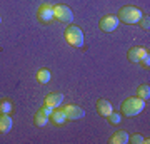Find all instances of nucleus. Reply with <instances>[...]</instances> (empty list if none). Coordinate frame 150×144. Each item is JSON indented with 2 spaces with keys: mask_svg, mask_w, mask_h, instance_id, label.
Returning <instances> with one entry per match:
<instances>
[{
  "mask_svg": "<svg viewBox=\"0 0 150 144\" xmlns=\"http://www.w3.org/2000/svg\"><path fill=\"white\" fill-rule=\"evenodd\" d=\"M144 109H145V101L140 99V97H137V96L125 99V101L122 102V107H120L122 114L127 116V117H135V116H139Z\"/></svg>",
  "mask_w": 150,
  "mask_h": 144,
  "instance_id": "f257e3e1",
  "label": "nucleus"
},
{
  "mask_svg": "<svg viewBox=\"0 0 150 144\" xmlns=\"http://www.w3.org/2000/svg\"><path fill=\"white\" fill-rule=\"evenodd\" d=\"M142 10L139 7H134V5H125L122 7L117 14V19L118 22H123V24H129V25H134V24H139V20L142 19Z\"/></svg>",
  "mask_w": 150,
  "mask_h": 144,
  "instance_id": "f03ea898",
  "label": "nucleus"
},
{
  "mask_svg": "<svg viewBox=\"0 0 150 144\" xmlns=\"http://www.w3.org/2000/svg\"><path fill=\"white\" fill-rule=\"evenodd\" d=\"M64 37H65V40H67L72 47H77V49L83 47V32H82L80 27L69 25L67 29H65Z\"/></svg>",
  "mask_w": 150,
  "mask_h": 144,
  "instance_id": "7ed1b4c3",
  "label": "nucleus"
},
{
  "mask_svg": "<svg viewBox=\"0 0 150 144\" xmlns=\"http://www.w3.org/2000/svg\"><path fill=\"white\" fill-rule=\"evenodd\" d=\"M54 19L55 20H59L60 24H72L74 20V12L72 9L64 4H59V5L54 7Z\"/></svg>",
  "mask_w": 150,
  "mask_h": 144,
  "instance_id": "20e7f679",
  "label": "nucleus"
},
{
  "mask_svg": "<svg viewBox=\"0 0 150 144\" xmlns=\"http://www.w3.org/2000/svg\"><path fill=\"white\" fill-rule=\"evenodd\" d=\"M37 19L42 24H50L54 20V7L50 4H42V5L37 9Z\"/></svg>",
  "mask_w": 150,
  "mask_h": 144,
  "instance_id": "39448f33",
  "label": "nucleus"
},
{
  "mask_svg": "<svg viewBox=\"0 0 150 144\" xmlns=\"http://www.w3.org/2000/svg\"><path fill=\"white\" fill-rule=\"evenodd\" d=\"M50 112H52V109H50L48 106H45V104H43V106L40 107L37 112H35V116H33V124H35L37 128H43V126H47Z\"/></svg>",
  "mask_w": 150,
  "mask_h": 144,
  "instance_id": "423d86ee",
  "label": "nucleus"
},
{
  "mask_svg": "<svg viewBox=\"0 0 150 144\" xmlns=\"http://www.w3.org/2000/svg\"><path fill=\"white\" fill-rule=\"evenodd\" d=\"M98 27H100L102 32H113V30L118 27L117 15H105V17H102L100 22H98Z\"/></svg>",
  "mask_w": 150,
  "mask_h": 144,
  "instance_id": "0eeeda50",
  "label": "nucleus"
},
{
  "mask_svg": "<svg viewBox=\"0 0 150 144\" xmlns=\"http://www.w3.org/2000/svg\"><path fill=\"white\" fill-rule=\"evenodd\" d=\"M64 111L65 116H67V121H79L85 116V111L80 106H75V104H69L67 107H64Z\"/></svg>",
  "mask_w": 150,
  "mask_h": 144,
  "instance_id": "6e6552de",
  "label": "nucleus"
},
{
  "mask_svg": "<svg viewBox=\"0 0 150 144\" xmlns=\"http://www.w3.org/2000/svg\"><path fill=\"white\" fill-rule=\"evenodd\" d=\"M62 101H64V94H59V92H50V94L45 96L43 104L48 106L50 109H55V107H59L60 104H62Z\"/></svg>",
  "mask_w": 150,
  "mask_h": 144,
  "instance_id": "1a4fd4ad",
  "label": "nucleus"
},
{
  "mask_svg": "<svg viewBox=\"0 0 150 144\" xmlns=\"http://www.w3.org/2000/svg\"><path fill=\"white\" fill-rule=\"evenodd\" d=\"M95 109H97V112H98V116H102V117H107L108 114L113 111L112 102L107 101V99H98L97 104H95Z\"/></svg>",
  "mask_w": 150,
  "mask_h": 144,
  "instance_id": "9d476101",
  "label": "nucleus"
},
{
  "mask_svg": "<svg viewBox=\"0 0 150 144\" xmlns=\"http://www.w3.org/2000/svg\"><path fill=\"white\" fill-rule=\"evenodd\" d=\"M48 123H54L57 126H62V124L67 123V116H65V111L64 109H52L50 116H48Z\"/></svg>",
  "mask_w": 150,
  "mask_h": 144,
  "instance_id": "9b49d317",
  "label": "nucleus"
},
{
  "mask_svg": "<svg viewBox=\"0 0 150 144\" xmlns=\"http://www.w3.org/2000/svg\"><path fill=\"white\" fill-rule=\"evenodd\" d=\"M147 54H149V50H147V49L132 47L129 50V54H127V57H129V60L132 62V64H137V62H140V60H142V57H144V55H147Z\"/></svg>",
  "mask_w": 150,
  "mask_h": 144,
  "instance_id": "f8f14e48",
  "label": "nucleus"
},
{
  "mask_svg": "<svg viewBox=\"0 0 150 144\" xmlns=\"http://www.w3.org/2000/svg\"><path fill=\"white\" fill-rule=\"evenodd\" d=\"M129 136L130 134L127 131H117L112 138L108 139V143L110 144H129Z\"/></svg>",
  "mask_w": 150,
  "mask_h": 144,
  "instance_id": "ddd939ff",
  "label": "nucleus"
},
{
  "mask_svg": "<svg viewBox=\"0 0 150 144\" xmlns=\"http://www.w3.org/2000/svg\"><path fill=\"white\" fill-rule=\"evenodd\" d=\"M12 124H13V121L8 114H0V133L8 134L12 129Z\"/></svg>",
  "mask_w": 150,
  "mask_h": 144,
  "instance_id": "4468645a",
  "label": "nucleus"
},
{
  "mask_svg": "<svg viewBox=\"0 0 150 144\" xmlns=\"http://www.w3.org/2000/svg\"><path fill=\"white\" fill-rule=\"evenodd\" d=\"M50 77H52V74H50L48 69H40L37 72V75H35L37 82H40V84H47L48 80H50Z\"/></svg>",
  "mask_w": 150,
  "mask_h": 144,
  "instance_id": "2eb2a0df",
  "label": "nucleus"
},
{
  "mask_svg": "<svg viewBox=\"0 0 150 144\" xmlns=\"http://www.w3.org/2000/svg\"><path fill=\"white\" fill-rule=\"evenodd\" d=\"M137 97L144 99L145 102L149 101V99H150V87H149V84L139 85V89H137Z\"/></svg>",
  "mask_w": 150,
  "mask_h": 144,
  "instance_id": "dca6fc26",
  "label": "nucleus"
},
{
  "mask_svg": "<svg viewBox=\"0 0 150 144\" xmlns=\"http://www.w3.org/2000/svg\"><path fill=\"white\" fill-rule=\"evenodd\" d=\"M12 109H13V104L10 99H7V97L0 99V114H8Z\"/></svg>",
  "mask_w": 150,
  "mask_h": 144,
  "instance_id": "f3484780",
  "label": "nucleus"
},
{
  "mask_svg": "<svg viewBox=\"0 0 150 144\" xmlns=\"http://www.w3.org/2000/svg\"><path fill=\"white\" fill-rule=\"evenodd\" d=\"M108 121H110V124H120V121H122V116H120V112H110L107 116Z\"/></svg>",
  "mask_w": 150,
  "mask_h": 144,
  "instance_id": "a211bd4d",
  "label": "nucleus"
},
{
  "mask_svg": "<svg viewBox=\"0 0 150 144\" xmlns=\"http://www.w3.org/2000/svg\"><path fill=\"white\" fill-rule=\"evenodd\" d=\"M129 143L130 144H144L145 139L140 134H132V136H129Z\"/></svg>",
  "mask_w": 150,
  "mask_h": 144,
  "instance_id": "6ab92c4d",
  "label": "nucleus"
},
{
  "mask_svg": "<svg viewBox=\"0 0 150 144\" xmlns=\"http://www.w3.org/2000/svg\"><path fill=\"white\" fill-rule=\"evenodd\" d=\"M139 24H140V27H142L144 30H149V29H150V19H149V15H142V19L139 20Z\"/></svg>",
  "mask_w": 150,
  "mask_h": 144,
  "instance_id": "aec40b11",
  "label": "nucleus"
},
{
  "mask_svg": "<svg viewBox=\"0 0 150 144\" xmlns=\"http://www.w3.org/2000/svg\"><path fill=\"white\" fill-rule=\"evenodd\" d=\"M140 64H142V67L149 69V67H150V54H147V55H144V57H142Z\"/></svg>",
  "mask_w": 150,
  "mask_h": 144,
  "instance_id": "412c9836",
  "label": "nucleus"
},
{
  "mask_svg": "<svg viewBox=\"0 0 150 144\" xmlns=\"http://www.w3.org/2000/svg\"><path fill=\"white\" fill-rule=\"evenodd\" d=\"M0 24H2V17H0Z\"/></svg>",
  "mask_w": 150,
  "mask_h": 144,
  "instance_id": "4be33fe9",
  "label": "nucleus"
}]
</instances>
